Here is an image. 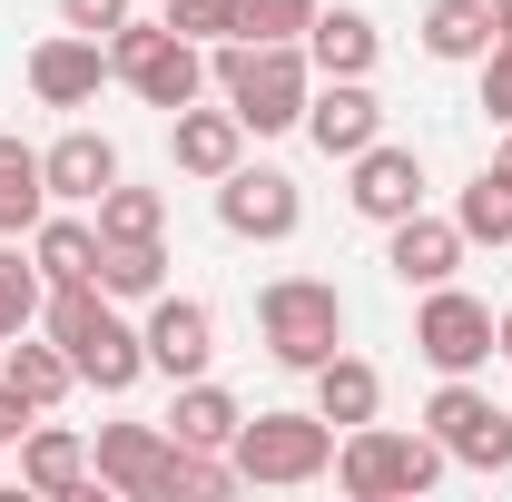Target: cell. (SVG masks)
Returning a JSON list of instances; mask_svg holds the SVG:
<instances>
[{
    "mask_svg": "<svg viewBox=\"0 0 512 502\" xmlns=\"http://www.w3.org/2000/svg\"><path fill=\"white\" fill-rule=\"evenodd\" d=\"M40 178H50V207H99V188H119V148L99 128H69L40 148Z\"/></svg>",
    "mask_w": 512,
    "mask_h": 502,
    "instance_id": "9a60e30c",
    "label": "cell"
},
{
    "mask_svg": "<svg viewBox=\"0 0 512 502\" xmlns=\"http://www.w3.org/2000/svg\"><path fill=\"white\" fill-rule=\"evenodd\" d=\"M325 0H237V40H306Z\"/></svg>",
    "mask_w": 512,
    "mask_h": 502,
    "instance_id": "f546056e",
    "label": "cell"
},
{
    "mask_svg": "<svg viewBox=\"0 0 512 502\" xmlns=\"http://www.w3.org/2000/svg\"><path fill=\"white\" fill-rule=\"evenodd\" d=\"M0 375L20 384L40 414H60V404H69V384H79V365H69L50 335H40V345H30V335H10V345H0Z\"/></svg>",
    "mask_w": 512,
    "mask_h": 502,
    "instance_id": "484cf974",
    "label": "cell"
},
{
    "mask_svg": "<svg viewBox=\"0 0 512 502\" xmlns=\"http://www.w3.org/2000/svg\"><path fill=\"white\" fill-rule=\"evenodd\" d=\"M40 296H50V276H40V256H20V247H0V345H10V335H30V325H40Z\"/></svg>",
    "mask_w": 512,
    "mask_h": 502,
    "instance_id": "4316f807",
    "label": "cell"
},
{
    "mask_svg": "<svg viewBox=\"0 0 512 502\" xmlns=\"http://www.w3.org/2000/svg\"><path fill=\"white\" fill-rule=\"evenodd\" d=\"M384 266H394L404 286H453V266H463V227L414 207V217H394V227H384Z\"/></svg>",
    "mask_w": 512,
    "mask_h": 502,
    "instance_id": "2e32d148",
    "label": "cell"
},
{
    "mask_svg": "<svg viewBox=\"0 0 512 502\" xmlns=\"http://www.w3.org/2000/svg\"><path fill=\"white\" fill-rule=\"evenodd\" d=\"M306 60H316V79H375L384 40H375V20H365V10H316Z\"/></svg>",
    "mask_w": 512,
    "mask_h": 502,
    "instance_id": "ffe728a7",
    "label": "cell"
},
{
    "mask_svg": "<svg viewBox=\"0 0 512 502\" xmlns=\"http://www.w3.org/2000/svg\"><path fill=\"white\" fill-rule=\"evenodd\" d=\"M109 79H119V69H109V40H89V30H50V40L30 50V99H40V109H89Z\"/></svg>",
    "mask_w": 512,
    "mask_h": 502,
    "instance_id": "8fae6325",
    "label": "cell"
},
{
    "mask_svg": "<svg viewBox=\"0 0 512 502\" xmlns=\"http://www.w3.org/2000/svg\"><path fill=\"white\" fill-rule=\"evenodd\" d=\"M483 109H493V128H512V30H493V50H483Z\"/></svg>",
    "mask_w": 512,
    "mask_h": 502,
    "instance_id": "1f68e13d",
    "label": "cell"
},
{
    "mask_svg": "<svg viewBox=\"0 0 512 502\" xmlns=\"http://www.w3.org/2000/svg\"><path fill=\"white\" fill-rule=\"evenodd\" d=\"M89 473L128 502H178V434L168 424H109L89 443Z\"/></svg>",
    "mask_w": 512,
    "mask_h": 502,
    "instance_id": "30bf717a",
    "label": "cell"
},
{
    "mask_svg": "<svg viewBox=\"0 0 512 502\" xmlns=\"http://www.w3.org/2000/svg\"><path fill=\"white\" fill-rule=\"evenodd\" d=\"M158 286H168V247H158V237H99V296L148 306Z\"/></svg>",
    "mask_w": 512,
    "mask_h": 502,
    "instance_id": "d4e9b609",
    "label": "cell"
},
{
    "mask_svg": "<svg viewBox=\"0 0 512 502\" xmlns=\"http://www.w3.org/2000/svg\"><path fill=\"white\" fill-rule=\"evenodd\" d=\"M237 424H247V404H237L227 384H207V375H188V384H178V404H168V434L197 443V453H227Z\"/></svg>",
    "mask_w": 512,
    "mask_h": 502,
    "instance_id": "7402d4cb",
    "label": "cell"
},
{
    "mask_svg": "<svg viewBox=\"0 0 512 502\" xmlns=\"http://www.w3.org/2000/svg\"><path fill=\"white\" fill-rule=\"evenodd\" d=\"M109 69H119V89H138V99H148V109H168V119L207 89V50L178 40L168 20H138V10L109 30Z\"/></svg>",
    "mask_w": 512,
    "mask_h": 502,
    "instance_id": "8992f818",
    "label": "cell"
},
{
    "mask_svg": "<svg viewBox=\"0 0 512 502\" xmlns=\"http://www.w3.org/2000/svg\"><path fill=\"white\" fill-rule=\"evenodd\" d=\"M345 197H355V217H365V227H394V217H414V207H424V158H414V148H394V138H375V148H355V158H345Z\"/></svg>",
    "mask_w": 512,
    "mask_h": 502,
    "instance_id": "7c38bea8",
    "label": "cell"
},
{
    "mask_svg": "<svg viewBox=\"0 0 512 502\" xmlns=\"http://www.w3.org/2000/svg\"><path fill=\"white\" fill-rule=\"evenodd\" d=\"M483 178H503V188H512V138H503V148H493V168H483Z\"/></svg>",
    "mask_w": 512,
    "mask_h": 502,
    "instance_id": "d590c367",
    "label": "cell"
},
{
    "mask_svg": "<svg viewBox=\"0 0 512 502\" xmlns=\"http://www.w3.org/2000/svg\"><path fill=\"white\" fill-rule=\"evenodd\" d=\"M256 335H266V355H276L286 375H316L325 355L345 345V296H335L325 276H276V286L256 296Z\"/></svg>",
    "mask_w": 512,
    "mask_h": 502,
    "instance_id": "5b68a950",
    "label": "cell"
},
{
    "mask_svg": "<svg viewBox=\"0 0 512 502\" xmlns=\"http://www.w3.org/2000/svg\"><path fill=\"white\" fill-rule=\"evenodd\" d=\"M424 434L444 443V463H463V473H512V404H493L473 375H444V384H434Z\"/></svg>",
    "mask_w": 512,
    "mask_h": 502,
    "instance_id": "52a82bcc",
    "label": "cell"
},
{
    "mask_svg": "<svg viewBox=\"0 0 512 502\" xmlns=\"http://www.w3.org/2000/svg\"><path fill=\"white\" fill-rule=\"evenodd\" d=\"M207 89L247 119V138H286V128H306L316 60H306V40H217L207 50Z\"/></svg>",
    "mask_w": 512,
    "mask_h": 502,
    "instance_id": "6da1fadb",
    "label": "cell"
},
{
    "mask_svg": "<svg viewBox=\"0 0 512 502\" xmlns=\"http://www.w3.org/2000/svg\"><path fill=\"white\" fill-rule=\"evenodd\" d=\"M168 158H178L188 178H207V188H217V178L247 158V119H237V109H197V99H188V109L168 119Z\"/></svg>",
    "mask_w": 512,
    "mask_h": 502,
    "instance_id": "e0dca14e",
    "label": "cell"
},
{
    "mask_svg": "<svg viewBox=\"0 0 512 502\" xmlns=\"http://www.w3.org/2000/svg\"><path fill=\"white\" fill-rule=\"evenodd\" d=\"M306 138H316L325 158H355V148H375L384 138V109L365 79H316V99H306Z\"/></svg>",
    "mask_w": 512,
    "mask_h": 502,
    "instance_id": "5bb4252c",
    "label": "cell"
},
{
    "mask_svg": "<svg viewBox=\"0 0 512 502\" xmlns=\"http://www.w3.org/2000/svg\"><path fill=\"white\" fill-rule=\"evenodd\" d=\"M30 424H40V404H30L20 384L0 375V443H20V434H30Z\"/></svg>",
    "mask_w": 512,
    "mask_h": 502,
    "instance_id": "836d02e7",
    "label": "cell"
},
{
    "mask_svg": "<svg viewBox=\"0 0 512 502\" xmlns=\"http://www.w3.org/2000/svg\"><path fill=\"white\" fill-rule=\"evenodd\" d=\"M40 325H50V345L79 365V384H99V394H128V384L148 375V335L99 286H50L40 296Z\"/></svg>",
    "mask_w": 512,
    "mask_h": 502,
    "instance_id": "7a4b0ae2",
    "label": "cell"
},
{
    "mask_svg": "<svg viewBox=\"0 0 512 502\" xmlns=\"http://www.w3.org/2000/svg\"><path fill=\"white\" fill-rule=\"evenodd\" d=\"M128 20V0H60V30H89V40H109Z\"/></svg>",
    "mask_w": 512,
    "mask_h": 502,
    "instance_id": "d6a6232c",
    "label": "cell"
},
{
    "mask_svg": "<svg viewBox=\"0 0 512 502\" xmlns=\"http://www.w3.org/2000/svg\"><path fill=\"white\" fill-rule=\"evenodd\" d=\"M375 404H384V375L365 365V355L335 345V355L316 365V414L335 424V434H355V424H375Z\"/></svg>",
    "mask_w": 512,
    "mask_h": 502,
    "instance_id": "44dd1931",
    "label": "cell"
},
{
    "mask_svg": "<svg viewBox=\"0 0 512 502\" xmlns=\"http://www.w3.org/2000/svg\"><path fill=\"white\" fill-rule=\"evenodd\" d=\"M30 256H40V276H50V286H99V217L50 207V217L30 227Z\"/></svg>",
    "mask_w": 512,
    "mask_h": 502,
    "instance_id": "d6986e66",
    "label": "cell"
},
{
    "mask_svg": "<svg viewBox=\"0 0 512 502\" xmlns=\"http://www.w3.org/2000/svg\"><path fill=\"white\" fill-rule=\"evenodd\" d=\"M50 217V178H40V148L0 128V237H30Z\"/></svg>",
    "mask_w": 512,
    "mask_h": 502,
    "instance_id": "603a6c76",
    "label": "cell"
},
{
    "mask_svg": "<svg viewBox=\"0 0 512 502\" xmlns=\"http://www.w3.org/2000/svg\"><path fill=\"white\" fill-rule=\"evenodd\" d=\"M99 237H168V197L158 188H99Z\"/></svg>",
    "mask_w": 512,
    "mask_h": 502,
    "instance_id": "f1b7e54d",
    "label": "cell"
},
{
    "mask_svg": "<svg viewBox=\"0 0 512 502\" xmlns=\"http://www.w3.org/2000/svg\"><path fill=\"white\" fill-rule=\"evenodd\" d=\"M414 355H424L434 375L493 365V306L463 296V286H424V306H414Z\"/></svg>",
    "mask_w": 512,
    "mask_h": 502,
    "instance_id": "9c48e42d",
    "label": "cell"
},
{
    "mask_svg": "<svg viewBox=\"0 0 512 502\" xmlns=\"http://www.w3.org/2000/svg\"><path fill=\"white\" fill-rule=\"evenodd\" d=\"M453 227H463V247H512V188L503 178H473L453 197Z\"/></svg>",
    "mask_w": 512,
    "mask_h": 502,
    "instance_id": "83f0119b",
    "label": "cell"
},
{
    "mask_svg": "<svg viewBox=\"0 0 512 502\" xmlns=\"http://www.w3.org/2000/svg\"><path fill=\"white\" fill-rule=\"evenodd\" d=\"M493 0H434L424 10V60H444V69H463V60H483L493 50Z\"/></svg>",
    "mask_w": 512,
    "mask_h": 502,
    "instance_id": "cb8c5ba5",
    "label": "cell"
},
{
    "mask_svg": "<svg viewBox=\"0 0 512 502\" xmlns=\"http://www.w3.org/2000/svg\"><path fill=\"white\" fill-rule=\"evenodd\" d=\"M20 483H30V493H50V502L89 493V483H99V473H89V443L69 434V424H50V414H40V424L20 434Z\"/></svg>",
    "mask_w": 512,
    "mask_h": 502,
    "instance_id": "ac0fdd59",
    "label": "cell"
},
{
    "mask_svg": "<svg viewBox=\"0 0 512 502\" xmlns=\"http://www.w3.org/2000/svg\"><path fill=\"white\" fill-rule=\"evenodd\" d=\"M493 20H503V30H512V0H493Z\"/></svg>",
    "mask_w": 512,
    "mask_h": 502,
    "instance_id": "8d00e7d4",
    "label": "cell"
},
{
    "mask_svg": "<svg viewBox=\"0 0 512 502\" xmlns=\"http://www.w3.org/2000/svg\"><path fill=\"white\" fill-rule=\"evenodd\" d=\"M168 30L197 40V50H217V40H237V0H168Z\"/></svg>",
    "mask_w": 512,
    "mask_h": 502,
    "instance_id": "4dcf8cb0",
    "label": "cell"
},
{
    "mask_svg": "<svg viewBox=\"0 0 512 502\" xmlns=\"http://www.w3.org/2000/svg\"><path fill=\"white\" fill-rule=\"evenodd\" d=\"M217 227L227 237H247V247H286L296 227H306V197H296V178L286 168H227L217 178Z\"/></svg>",
    "mask_w": 512,
    "mask_h": 502,
    "instance_id": "ba28073f",
    "label": "cell"
},
{
    "mask_svg": "<svg viewBox=\"0 0 512 502\" xmlns=\"http://www.w3.org/2000/svg\"><path fill=\"white\" fill-rule=\"evenodd\" d=\"M148 375H168V384H188V375H207V355H217V315L197 306V296H148Z\"/></svg>",
    "mask_w": 512,
    "mask_h": 502,
    "instance_id": "4fadbf2b",
    "label": "cell"
},
{
    "mask_svg": "<svg viewBox=\"0 0 512 502\" xmlns=\"http://www.w3.org/2000/svg\"><path fill=\"white\" fill-rule=\"evenodd\" d=\"M493 355H503V365H512V306L493 315Z\"/></svg>",
    "mask_w": 512,
    "mask_h": 502,
    "instance_id": "e575fe53",
    "label": "cell"
},
{
    "mask_svg": "<svg viewBox=\"0 0 512 502\" xmlns=\"http://www.w3.org/2000/svg\"><path fill=\"white\" fill-rule=\"evenodd\" d=\"M335 483H345V502H414L444 483V443L394 434V424H355L335 443Z\"/></svg>",
    "mask_w": 512,
    "mask_h": 502,
    "instance_id": "3957f363",
    "label": "cell"
},
{
    "mask_svg": "<svg viewBox=\"0 0 512 502\" xmlns=\"http://www.w3.org/2000/svg\"><path fill=\"white\" fill-rule=\"evenodd\" d=\"M237 483H266V493H296V483H325L335 473V424L325 414H247L237 443H227Z\"/></svg>",
    "mask_w": 512,
    "mask_h": 502,
    "instance_id": "277c9868",
    "label": "cell"
}]
</instances>
